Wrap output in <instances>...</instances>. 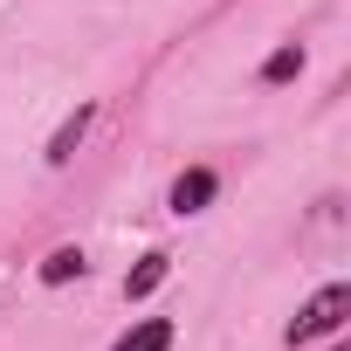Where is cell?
Listing matches in <instances>:
<instances>
[{"label":"cell","mask_w":351,"mask_h":351,"mask_svg":"<svg viewBox=\"0 0 351 351\" xmlns=\"http://www.w3.org/2000/svg\"><path fill=\"white\" fill-rule=\"evenodd\" d=\"M330 351H344V344H330Z\"/></svg>","instance_id":"obj_8"},{"label":"cell","mask_w":351,"mask_h":351,"mask_svg":"<svg viewBox=\"0 0 351 351\" xmlns=\"http://www.w3.org/2000/svg\"><path fill=\"white\" fill-rule=\"evenodd\" d=\"M110 351H172V317H138Z\"/></svg>","instance_id":"obj_5"},{"label":"cell","mask_w":351,"mask_h":351,"mask_svg":"<svg viewBox=\"0 0 351 351\" xmlns=\"http://www.w3.org/2000/svg\"><path fill=\"white\" fill-rule=\"evenodd\" d=\"M303 76V42H282L262 56V83H296Z\"/></svg>","instance_id":"obj_7"},{"label":"cell","mask_w":351,"mask_h":351,"mask_svg":"<svg viewBox=\"0 0 351 351\" xmlns=\"http://www.w3.org/2000/svg\"><path fill=\"white\" fill-rule=\"evenodd\" d=\"M90 124H97V104H90V97H83V104H76V110H69V117H62V124H56V131H49V145H42V158H49V165H56V172H62V165H69V158H76V145H83V138H90Z\"/></svg>","instance_id":"obj_3"},{"label":"cell","mask_w":351,"mask_h":351,"mask_svg":"<svg viewBox=\"0 0 351 351\" xmlns=\"http://www.w3.org/2000/svg\"><path fill=\"white\" fill-rule=\"evenodd\" d=\"M83 269H90V262H83V248H76V241H69V248H49V255H42V269H35V276H42V289H62V282H76V276H83Z\"/></svg>","instance_id":"obj_6"},{"label":"cell","mask_w":351,"mask_h":351,"mask_svg":"<svg viewBox=\"0 0 351 351\" xmlns=\"http://www.w3.org/2000/svg\"><path fill=\"white\" fill-rule=\"evenodd\" d=\"M344 317H351V289H344V282H324V289H317V296H310V303L289 317L282 344H289V351H296V344H317V337H330Z\"/></svg>","instance_id":"obj_1"},{"label":"cell","mask_w":351,"mask_h":351,"mask_svg":"<svg viewBox=\"0 0 351 351\" xmlns=\"http://www.w3.org/2000/svg\"><path fill=\"white\" fill-rule=\"evenodd\" d=\"M214 193H221V172H214V165H186L180 180H172L165 207H172V214L186 221V214H207V207H214Z\"/></svg>","instance_id":"obj_2"},{"label":"cell","mask_w":351,"mask_h":351,"mask_svg":"<svg viewBox=\"0 0 351 351\" xmlns=\"http://www.w3.org/2000/svg\"><path fill=\"white\" fill-rule=\"evenodd\" d=\"M165 276H172V255H165V248H145V255H138V269L124 276V296H131V303H145Z\"/></svg>","instance_id":"obj_4"}]
</instances>
